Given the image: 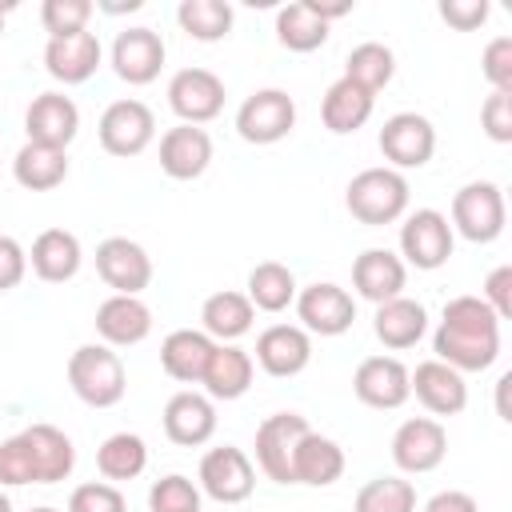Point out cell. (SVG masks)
<instances>
[{
  "label": "cell",
  "mask_w": 512,
  "mask_h": 512,
  "mask_svg": "<svg viewBox=\"0 0 512 512\" xmlns=\"http://www.w3.org/2000/svg\"><path fill=\"white\" fill-rule=\"evenodd\" d=\"M432 360L456 372H484L500 356V320L480 296H452L432 332Z\"/></svg>",
  "instance_id": "1"
},
{
  "label": "cell",
  "mask_w": 512,
  "mask_h": 512,
  "mask_svg": "<svg viewBox=\"0 0 512 512\" xmlns=\"http://www.w3.org/2000/svg\"><path fill=\"white\" fill-rule=\"evenodd\" d=\"M76 468V444L56 424H28L0 440V488L20 484H60Z\"/></svg>",
  "instance_id": "2"
},
{
  "label": "cell",
  "mask_w": 512,
  "mask_h": 512,
  "mask_svg": "<svg viewBox=\"0 0 512 512\" xmlns=\"http://www.w3.org/2000/svg\"><path fill=\"white\" fill-rule=\"evenodd\" d=\"M408 200H412L408 176L396 172V168H388V164H376V168L356 172L348 180V188H344V208L352 212V220H360L368 228H384V224L404 220Z\"/></svg>",
  "instance_id": "3"
},
{
  "label": "cell",
  "mask_w": 512,
  "mask_h": 512,
  "mask_svg": "<svg viewBox=\"0 0 512 512\" xmlns=\"http://www.w3.org/2000/svg\"><path fill=\"white\" fill-rule=\"evenodd\" d=\"M68 388L88 408H116L128 392V372L116 348L108 344H80L68 356Z\"/></svg>",
  "instance_id": "4"
},
{
  "label": "cell",
  "mask_w": 512,
  "mask_h": 512,
  "mask_svg": "<svg viewBox=\"0 0 512 512\" xmlns=\"http://www.w3.org/2000/svg\"><path fill=\"white\" fill-rule=\"evenodd\" d=\"M448 224L456 236H464L468 244H492L500 240L504 224H508V204H504V188L496 180H468L464 188H456L452 196V212Z\"/></svg>",
  "instance_id": "5"
},
{
  "label": "cell",
  "mask_w": 512,
  "mask_h": 512,
  "mask_svg": "<svg viewBox=\"0 0 512 512\" xmlns=\"http://www.w3.org/2000/svg\"><path fill=\"white\" fill-rule=\"evenodd\" d=\"M452 248H456V232L448 224V216L440 208H416V212H404V224H400V260L404 268H416V272H436L452 260Z\"/></svg>",
  "instance_id": "6"
},
{
  "label": "cell",
  "mask_w": 512,
  "mask_h": 512,
  "mask_svg": "<svg viewBox=\"0 0 512 512\" xmlns=\"http://www.w3.org/2000/svg\"><path fill=\"white\" fill-rule=\"evenodd\" d=\"M96 136H100V148L108 156H120V160L140 156L156 140V112L136 96L112 100L96 120Z\"/></svg>",
  "instance_id": "7"
},
{
  "label": "cell",
  "mask_w": 512,
  "mask_h": 512,
  "mask_svg": "<svg viewBox=\"0 0 512 512\" xmlns=\"http://www.w3.org/2000/svg\"><path fill=\"white\" fill-rule=\"evenodd\" d=\"M196 488L200 496L216 500V504H244L256 492V464L244 448L236 444H220L208 448L200 456V472H196Z\"/></svg>",
  "instance_id": "8"
},
{
  "label": "cell",
  "mask_w": 512,
  "mask_h": 512,
  "mask_svg": "<svg viewBox=\"0 0 512 512\" xmlns=\"http://www.w3.org/2000/svg\"><path fill=\"white\" fill-rule=\"evenodd\" d=\"M296 128V100L284 88H256L236 108V136L244 144H280Z\"/></svg>",
  "instance_id": "9"
},
{
  "label": "cell",
  "mask_w": 512,
  "mask_h": 512,
  "mask_svg": "<svg viewBox=\"0 0 512 512\" xmlns=\"http://www.w3.org/2000/svg\"><path fill=\"white\" fill-rule=\"evenodd\" d=\"M296 320L308 336H344L356 324V296L332 280L304 284L296 292Z\"/></svg>",
  "instance_id": "10"
},
{
  "label": "cell",
  "mask_w": 512,
  "mask_h": 512,
  "mask_svg": "<svg viewBox=\"0 0 512 512\" xmlns=\"http://www.w3.org/2000/svg\"><path fill=\"white\" fill-rule=\"evenodd\" d=\"M224 96H228L224 80L212 68H200V64L180 68L168 80V108L176 112L180 124H196V128L212 124L224 112Z\"/></svg>",
  "instance_id": "11"
},
{
  "label": "cell",
  "mask_w": 512,
  "mask_h": 512,
  "mask_svg": "<svg viewBox=\"0 0 512 512\" xmlns=\"http://www.w3.org/2000/svg\"><path fill=\"white\" fill-rule=\"evenodd\" d=\"M448 456V428L436 416H408L392 432V464L400 476H424L436 472Z\"/></svg>",
  "instance_id": "12"
},
{
  "label": "cell",
  "mask_w": 512,
  "mask_h": 512,
  "mask_svg": "<svg viewBox=\"0 0 512 512\" xmlns=\"http://www.w3.org/2000/svg\"><path fill=\"white\" fill-rule=\"evenodd\" d=\"M376 144H380V156L388 160V168H396V172L424 168L436 152V128L420 112H392L380 124Z\"/></svg>",
  "instance_id": "13"
},
{
  "label": "cell",
  "mask_w": 512,
  "mask_h": 512,
  "mask_svg": "<svg viewBox=\"0 0 512 512\" xmlns=\"http://www.w3.org/2000/svg\"><path fill=\"white\" fill-rule=\"evenodd\" d=\"M312 424L300 416V412H272L256 424V468L272 480V484H292V452L300 444V436L308 432Z\"/></svg>",
  "instance_id": "14"
},
{
  "label": "cell",
  "mask_w": 512,
  "mask_h": 512,
  "mask_svg": "<svg viewBox=\"0 0 512 512\" xmlns=\"http://www.w3.org/2000/svg\"><path fill=\"white\" fill-rule=\"evenodd\" d=\"M164 56H168V48H164L160 32H156V28H144V24L116 32V40H112V48H108L112 72H116L124 84H132V88L152 84V80L160 76V68H164Z\"/></svg>",
  "instance_id": "15"
},
{
  "label": "cell",
  "mask_w": 512,
  "mask_h": 512,
  "mask_svg": "<svg viewBox=\"0 0 512 512\" xmlns=\"http://www.w3.org/2000/svg\"><path fill=\"white\" fill-rule=\"evenodd\" d=\"M96 276L120 296H140L152 284V256L140 240L108 236L96 244Z\"/></svg>",
  "instance_id": "16"
},
{
  "label": "cell",
  "mask_w": 512,
  "mask_h": 512,
  "mask_svg": "<svg viewBox=\"0 0 512 512\" xmlns=\"http://www.w3.org/2000/svg\"><path fill=\"white\" fill-rule=\"evenodd\" d=\"M352 392L364 408L376 412H396L408 404V364L400 356H364L352 372Z\"/></svg>",
  "instance_id": "17"
},
{
  "label": "cell",
  "mask_w": 512,
  "mask_h": 512,
  "mask_svg": "<svg viewBox=\"0 0 512 512\" xmlns=\"http://www.w3.org/2000/svg\"><path fill=\"white\" fill-rule=\"evenodd\" d=\"M408 388L420 400V408L428 416H460L468 408V384L464 372L440 364V360H420L416 368H408Z\"/></svg>",
  "instance_id": "18"
},
{
  "label": "cell",
  "mask_w": 512,
  "mask_h": 512,
  "mask_svg": "<svg viewBox=\"0 0 512 512\" xmlns=\"http://www.w3.org/2000/svg\"><path fill=\"white\" fill-rule=\"evenodd\" d=\"M252 364H260L276 380H292L312 364V336L300 324H268L256 336Z\"/></svg>",
  "instance_id": "19"
},
{
  "label": "cell",
  "mask_w": 512,
  "mask_h": 512,
  "mask_svg": "<svg viewBox=\"0 0 512 512\" xmlns=\"http://www.w3.org/2000/svg\"><path fill=\"white\" fill-rule=\"evenodd\" d=\"M160 420H164V436L176 448H200L216 436V400H208L196 388H180L176 396H168Z\"/></svg>",
  "instance_id": "20"
},
{
  "label": "cell",
  "mask_w": 512,
  "mask_h": 512,
  "mask_svg": "<svg viewBox=\"0 0 512 512\" xmlns=\"http://www.w3.org/2000/svg\"><path fill=\"white\" fill-rule=\"evenodd\" d=\"M24 132L32 144H48V148H64L76 140L80 132V108L72 96L64 92H40L32 96L28 112H24Z\"/></svg>",
  "instance_id": "21"
},
{
  "label": "cell",
  "mask_w": 512,
  "mask_h": 512,
  "mask_svg": "<svg viewBox=\"0 0 512 512\" xmlns=\"http://www.w3.org/2000/svg\"><path fill=\"white\" fill-rule=\"evenodd\" d=\"M100 60H104V48H100V36L92 28L76 32V36H56L44 44V72L64 88L92 80Z\"/></svg>",
  "instance_id": "22"
},
{
  "label": "cell",
  "mask_w": 512,
  "mask_h": 512,
  "mask_svg": "<svg viewBox=\"0 0 512 512\" xmlns=\"http://www.w3.org/2000/svg\"><path fill=\"white\" fill-rule=\"evenodd\" d=\"M160 172L168 180H200L212 164V136L196 124H176L160 136Z\"/></svg>",
  "instance_id": "23"
},
{
  "label": "cell",
  "mask_w": 512,
  "mask_h": 512,
  "mask_svg": "<svg viewBox=\"0 0 512 512\" xmlns=\"http://www.w3.org/2000/svg\"><path fill=\"white\" fill-rule=\"evenodd\" d=\"M96 336L108 348H132L152 336V308L140 296H120L112 292L96 308Z\"/></svg>",
  "instance_id": "24"
},
{
  "label": "cell",
  "mask_w": 512,
  "mask_h": 512,
  "mask_svg": "<svg viewBox=\"0 0 512 512\" xmlns=\"http://www.w3.org/2000/svg\"><path fill=\"white\" fill-rule=\"evenodd\" d=\"M404 284H408V268L392 248H364L352 260V288L368 304H384V300L404 296Z\"/></svg>",
  "instance_id": "25"
},
{
  "label": "cell",
  "mask_w": 512,
  "mask_h": 512,
  "mask_svg": "<svg viewBox=\"0 0 512 512\" xmlns=\"http://www.w3.org/2000/svg\"><path fill=\"white\" fill-rule=\"evenodd\" d=\"M80 264H84V248H80V236L68 232V228H44L32 240V248H28V268L44 284H68V280H76Z\"/></svg>",
  "instance_id": "26"
},
{
  "label": "cell",
  "mask_w": 512,
  "mask_h": 512,
  "mask_svg": "<svg viewBox=\"0 0 512 512\" xmlns=\"http://www.w3.org/2000/svg\"><path fill=\"white\" fill-rule=\"evenodd\" d=\"M372 332L376 340L388 348V352H408L424 340L428 332V308L412 296H396V300H384L376 304L372 312Z\"/></svg>",
  "instance_id": "27"
},
{
  "label": "cell",
  "mask_w": 512,
  "mask_h": 512,
  "mask_svg": "<svg viewBox=\"0 0 512 512\" xmlns=\"http://www.w3.org/2000/svg\"><path fill=\"white\" fill-rule=\"evenodd\" d=\"M344 448L332 436H320L316 428H308L292 452V484H308V488H328L344 476Z\"/></svg>",
  "instance_id": "28"
},
{
  "label": "cell",
  "mask_w": 512,
  "mask_h": 512,
  "mask_svg": "<svg viewBox=\"0 0 512 512\" xmlns=\"http://www.w3.org/2000/svg\"><path fill=\"white\" fill-rule=\"evenodd\" d=\"M212 352H216V340L208 332H200V328H176L160 344V368L176 384H200Z\"/></svg>",
  "instance_id": "29"
},
{
  "label": "cell",
  "mask_w": 512,
  "mask_h": 512,
  "mask_svg": "<svg viewBox=\"0 0 512 512\" xmlns=\"http://www.w3.org/2000/svg\"><path fill=\"white\" fill-rule=\"evenodd\" d=\"M372 108H376V96L340 76L328 84V92L320 100V120L332 136H352L372 120Z\"/></svg>",
  "instance_id": "30"
},
{
  "label": "cell",
  "mask_w": 512,
  "mask_h": 512,
  "mask_svg": "<svg viewBox=\"0 0 512 512\" xmlns=\"http://www.w3.org/2000/svg\"><path fill=\"white\" fill-rule=\"evenodd\" d=\"M252 376H256V364H252V352H244L240 344H216L208 368H204V396L208 400H240L248 388H252Z\"/></svg>",
  "instance_id": "31"
},
{
  "label": "cell",
  "mask_w": 512,
  "mask_h": 512,
  "mask_svg": "<svg viewBox=\"0 0 512 512\" xmlns=\"http://www.w3.org/2000/svg\"><path fill=\"white\" fill-rule=\"evenodd\" d=\"M252 320H256V308H252L248 296L236 292V288L212 292V296L200 304V332H208L216 344H236L240 336L252 332Z\"/></svg>",
  "instance_id": "32"
},
{
  "label": "cell",
  "mask_w": 512,
  "mask_h": 512,
  "mask_svg": "<svg viewBox=\"0 0 512 512\" xmlns=\"http://www.w3.org/2000/svg\"><path fill=\"white\" fill-rule=\"evenodd\" d=\"M12 180L24 192H52V188H60L68 180V152L24 140L20 152L12 156Z\"/></svg>",
  "instance_id": "33"
},
{
  "label": "cell",
  "mask_w": 512,
  "mask_h": 512,
  "mask_svg": "<svg viewBox=\"0 0 512 512\" xmlns=\"http://www.w3.org/2000/svg\"><path fill=\"white\" fill-rule=\"evenodd\" d=\"M296 292H300L296 272H292L288 264H280V260H260V264L248 272V284H244L248 304H252L256 312H268V316L292 308V304H296Z\"/></svg>",
  "instance_id": "34"
},
{
  "label": "cell",
  "mask_w": 512,
  "mask_h": 512,
  "mask_svg": "<svg viewBox=\"0 0 512 512\" xmlns=\"http://www.w3.org/2000/svg\"><path fill=\"white\" fill-rule=\"evenodd\" d=\"M328 20L312 8V0H292V4H284L280 12H276V40H280V48H288V52H316V48H324L328 44Z\"/></svg>",
  "instance_id": "35"
},
{
  "label": "cell",
  "mask_w": 512,
  "mask_h": 512,
  "mask_svg": "<svg viewBox=\"0 0 512 512\" xmlns=\"http://www.w3.org/2000/svg\"><path fill=\"white\" fill-rule=\"evenodd\" d=\"M96 468L108 484H124V480H136L144 468H148V444L144 436L136 432H112L100 440L96 448Z\"/></svg>",
  "instance_id": "36"
},
{
  "label": "cell",
  "mask_w": 512,
  "mask_h": 512,
  "mask_svg": "<svg viewBox=\"0 0 512 512\" xmlns=\"http://www.w3.org/2000/svg\"><path fill=\"white\" fill-rule=\"evenodd\" d=\"M176 24H180L184 36H192L200 44H216V40H224L232 32L236 8L228 0H180Z\"/></svg>",
  "instance_id": "37"
},
{
  "label": "cell",
  "mask_w": 512,
  "mask_h": 512,
  "mask_svg": "<svg viewBox=\"0 0 512 512\" xmlns=\"http://www.w3.org/2000/svg\"><path fill=\"white\" fill-rule=\"evenodd\" d=\"M392 76H396V52L380 40H364L344 56V80L360 84L372 96L384 92L392 84Z\"/></svg>",
  "instance_id": "38"
},
{
  "label": "cell",
  "mask_w": 512,
  "mask_h": 512,
  "mask_svg": "<svg viewBox=\"0 0 512 512\" xmlns=\"http://www.w3.org/2000/svg\"><path fill=\"white\" fill-rule=\"evenodd\" d=\"M352 512H416V488L404 476H372L360 484Z\"/></svg>",
  "instance_id": "39"
},
{
  "label": "cell",
  "mask_w": 512,
  "mask_h": 512,
  "mask_svg": "<svg viewBox=\"0 0 512 512\" xmlns=\"http://www.w3.org/2000/svg\"><path fill=\"white\" fill-rule=\"evenodd\" d=\"M200 488L184 472H168L148 488V512H204Z\"/></svg>",
  "instance_id": "40"
},
{
  "label": "cell",
  "mask_w": 512,
  "mask_h": 512,
  "mask_svg": "<svg viewBox=\"0 0 512 512\" xmlns=\"http://www.w3.org/2000/svg\"><path fill=\"white\" fill-rule=\"evenodd\" d=\"M92 12H96L92 0H44V4H40V24H44L48 40H56V36H76V32H88Z\"/></svg>",
  "instance_id": "41"
},
{
  "label": "cell",
  "mask_w": 512,
  "mask_h": 512,
  "mask_svg": "<svg viewBox=\"0 0 512 512\" xmlns=\"http://www.w3.org/2000/svg\"><path fill=\"white\" fill-rule=\"evenodd\" d=\"M64 512H128V500L120 492V484L108 480H88L80 488H72L68 508Z\"/></svg>",
  "instance_id": "42"
},
{
  "label": "cell",
  "mask_w": 512,
  "mask_h": 512,
  "mask_svg": "<svg viewBox=\"0 0 512 512\" xmlns=\"http://www.w3.org/2000/svg\"><path fill=\"white\" fill-rule=\"evenodd\" d=\"M480 72L492 92H512V36H492L480 52Z\"/></svg>",
  "instance_id": "43"
},
{
  "label": "cell",
  "mask_w": 512,
  "mask_h": 512,
  "mask_svg": "<svg viewBox=\"0 0 512 512\" xmlns=\"http://www.w3.org/2000/svg\"><path fill=\"white\" fill-rule=\"evenodd\" d=\"M480 128L492 144H512V92H488L484 96Z\"/></svg>",
  "instance_id": "44"
},
{
  "label": "cell",
  "mask_w": 512,
  "mask_h": 512,
  "mask_svg": "<svg viewBox=\"0 0 512 512\" xmlns=\"http://www.w3.org/2000/svg\"><path fill=\"white\" fill-rule=\"evenodd\" d=\"M436 12H440V20H444L448 28H456V32H476V28L488 24L492 4H488V0H440Z\"/></svg>",
  "instance_id": "45"
},
{
  "label": "cell",
  "mask_w": 512,
  "mask_h": 512,
  "mask_svg": "<svg viewBox=\"0 0 512 512\" xmlns=\"http://www.w3.org/2000/svg\"><path fill=\"white\" fill-rule=\"evenodd\" d=\"M480 300L496 312V320H512V264H496L488 276H484V288H480Z\"/></svg>",
  "instance_id": "46"
},
{
  "label": "cell",
  "mask_w": 512,
  "mask_h": 512,
  "mask_svg": "<svg viewBox=\"0 0 512 512\" xmlns=\"http://www.w3.org/2000/svg\"><path fill=\"white\" fill-rule=\"evenodd\" d=\"M24 276H28V248L16 236H4L0 232V292L20 288Z\"/></svg>",
  "instance_id": "47"
},
{
  "label": "cell",
  "mask_w": 512,
  "mask_h": 512,
  "mask_svg": "<svg viewBox=\"0 0 512 512\" xmlns=\"http://www.w3.org/2000/svg\"><path fill=\"white\" fill-rule=\"evenodd\" d=\"M420 512H480V504H476V496H468L460 488H444V492L428 496Z\"/></svg>",
  "instance_id": "48"
},
{
  "label": "cell",
  "mask_w": 512,
  "mask_h": 512,
  "mask_svg": "<svg viewBox=\"0 0 512 512\" xmlns=\"http://www.w3.org/2000/svg\"><path fill=\"white\" fill-rule=\"evenodd\" d=\"M104 12H112V16H120V12H136L140 8V0H128V4H100Z\"/></svg>",
  "instance_id": "49"
},
{
  "label": "cell",
  "mask_w": 512,
  "mask_h": 512,
  "mask_svg": "<svg viewBox=\"0 0 512 512\" xmlns=\"http://www.w3.org/2000/svg\"><path fill=\"white\" fill-rule=\"evenodd\" d=\"M8 12H12V4H0V36H4V24H8Z\"/></svg>",
  "instance_id": "50"
},
{
  "label": "cell",
  "mask_w": 512,
  "mask_h": 512,
  "mask_svg": "<svg viewBox=\"0 0 512 512\" xmlns=\"http://www.w3.org/2000/svg\"><path fill=\"white\" fill-rule=\"evenodd\" d=\"M0 512H12V500H8V492L0 488Z\"/></svg>",
  "instance_id": "51"
},
{
  "label": "cell",
  "mask_w": 512,
  "mask_h": 512,
  "mask_svg": "<svg viewBox=\"0 0 512 512\" xmlns=\"http://www.w3.org/2000/svg\"><path fill=\"white\" fill-rule=\"evenodd\" d=\"M28 512H60V508H52V504H40V508H28Z\"/></svg>",
  "instance_id": "52"
}]
</instances>
